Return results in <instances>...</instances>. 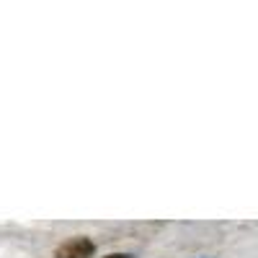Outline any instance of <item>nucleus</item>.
I'll return each instance as SVG.
<instances>
[{"label": "nucleus", "mask_w": 258, "mask_h": 258, "mask_svg": "<svg viewBox=\"0 0 258 258\" xmlns=\"http://www.w3.org/2000/svg\"><path fill=\"white\" fill-rule=\"evenodd\" d=\"M93 253H96V243L91 238H85V235H75V238L57 245L54 258H91Z\"/></svg>", "instance_id": "nucleus-1"}, {"label": "nucleus", "mask_w": 258, "mask_h": 258, "mask_svg": "<svg viewBox=\"0 0 258 258\" xmlns=\"http://www.w3.org/2000/svg\"><path fill=\"white\" fill-rule=\"evenodd\" d=\"M103 258H135V255H129V253H109V255H103Z\"/></svg>", "instance_id": "nucleus-2"}]
</instances>
